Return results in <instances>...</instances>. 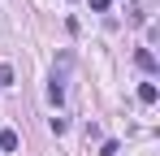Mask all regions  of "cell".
I'll list each match as a JSON object with an SVG mask.
<instances>
[{
	"label": "cell",
	"mask_w": 160,
	"mask_h": 156,
	"mask_svg": "<svg viewBox=\"0 0 160 156\" xmlns=\"http://www.w3.org/2000/svg\"><path fill=\"white\" fill-rule=\"evenodd\" d=\"M18 130H0V152H18Z\"/></svg>",
	"instance_id": "1"
},
{
	"label": "cell",
	"mask_w": 160,
	"mask_h": 156,
	"mask_svg": "<svg viewBox=\"0 0 160 156\" xmlns=\"http://www.w3.org/2000/svg\"><path fill=\"white\" fill-rule=\"evenodd\" d=\"M134 61H138V70H147V74L156 70V56H152V48H138V52H134Z\"/></svg>",
	"instance_id": "2"
},
{
	"label": "cell",
	"mask_w": 160,
	"mask_h": 156,
	"mask_svg": "<svg viewBox=\"0 0 160 156\" xmlns=\"http://www.w3.org/2000/svg\"><path fill=\"white\" fill-rule=\"evenodd\" d=\"M138 100H143V104H156L160 100V87H156V82H143V87H138Z\"/></svg>",
	"instance_id": "3"
},
{
	"label": "cell",
	"mask_w": 160,
	"mask_h": 156,
	"mask_svg": "<svg viewBox=\"0 0 160 156\" xmlns=\"http://www.w3.org/2000/svg\"><path fill=\"white\" fill-rule=\"evenodd\" d=\"M48 96H52V104L65 100V87H61V78H52V87H48Z\"/></svg>",
	"instance_id": "4"
},
{
	"label": "cell",
	"mask_w": 160,
	"mask_h": 156,
	"mask_svg": "<svg viewBox=\"0 0 160 156\" xmlns=\"http://www.w3.org/2000/svg\"><path fill=\"white\" fill-rule=\"evenodd\" d=\"M0 87H13V65H0Z\"/></svg>",
	"instance_id": "5"
},
{
	"label": "cell",
	"mask_w": 160,
	"mask_h": 156,
	"mask_svg": "<svg viewBox=\"0 0 160 156\" xmlns=\"http://www.w3.org/2000/svg\"><path fill=\"white\" fill-rule=\"evenodd\" d=\"M48 126H52V134H65V130H69V122H65V117H52Z\"/></svg>",
	"instance_id": "6"
},
{
	"label": "cell",
	"mask_w": 160,
	"mask_h": 156,
	"mask_svg": "<svg viewBox=\"0 0 160 156\" xmlns=\"http://www.w3.org/2000/svg\"><path fill=\"white\" fill-rule=\"evenodd\" d=\"M117 152H121V148H117V143H112V139H108L104 148H100V156H117Z\"/></svg>",
	"instance_id": "7"
},
{
	"label": "cell",
	"mask_w": 160,
	"mask_h": 156,
	"mask_svg": "<svg viewBox=\"0 0 160 156\" xmlns=\"http://www.w3.org/2000/svg\"><path fill=\"white\" fill-rule=\"evenodd\" d=\"M91 9L95 13H108V0H91Z\"/></svg>",
	"instance_id": "8"
}]
</instances>
